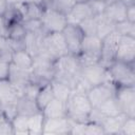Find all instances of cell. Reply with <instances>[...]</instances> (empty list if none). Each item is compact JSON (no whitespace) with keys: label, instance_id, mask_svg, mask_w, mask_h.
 Returning <instances> with one entry per match:
<instances>
[{"label":"cell","instance_id":"cell-1","mask_svg":"<svg viewBox=\"0 0 135 135\" xmlns=\"http://www.w3.org/2000/svg\"><path fill=\"white\" fill-rule=\"evenodd\" d=\"M66 103V117L73 121L88 122L92 104L84 93L73 92Z\"/></svg>","mask_w":135,"mask_h":135},{"label":"cell","instance_id":"cell-2","mask_svg":"<svg viewBox=\"0 0 135 135\" xmlns=\"http://www.w3.org/2000/svg\"><path fill=\"white\" fill-rule=\"evenodd\" d=\"M55 60L39 54L33 58V65H32V73H31V80L40 88L50 83L54 77Z\"/></svg>","mask_w":135,"mask_h":135},{"label":"cell","instance_id":"cell-3","mask_svg":"<svg viewBox=\"0 0 135 135\" xmlns=\"http://www.w3.org/2000/svg\"><path fill=\"white\" fill-rule=\"evenodd\" d=\"M107 71L110 81L113 82L116 88L135 85L134 64H129L115 60L107 68Z\"/></svg>","mask_w":135,"mask_h":135},{"label":"cell","instance_id":"cell-4","mask_svg":"<svg viewBox=\"0 0 135 135\" xmlns=\"http://www.w3.org/2000/svg\"><path fill=\"white\" fill-rule=\"evenodd\" d=\"M53 60L69 54L62 33H46L41 39L40 53ZM38 54V55H39Z\"/></svg>","mask_w":135,"mask_h":135},{"label":"cell","instance_id":"cell-5","mask_svg":"<svg viewBox=\"0 0 135 135\" xmlns=\"http://www.w3.org/2000/svg\"><path fill=\"white\" fill-rule=\"evenodd\" d=\"M120 39V35L113 31L103 37L101 40V51H100V61L99 63L104 68H108L113 61H115L116 51L118 46V42Z\"/></svg>","mask_w":135,"mask_h":135},{"label":"cell","instance_id":"cell-6","mask_svg":"<svg viewBox=\"0 0 135 135\" xmlns=\"http://www.w3.org/2000/svg\"><path fill=\"white\" fill-rule=\"evenodd\" d=\"M115 98L122 113L129 117H135V85L117 86L115 90Z\"/></svg>","mask_w":135,"mask_h":135},{"label":"cell","instance_id":"cell-7","mask_svg":"<svg viewBox=\"0 0 135 135\" xmlns=\"http://www.w3.org/2000/svg\"><path fill=\"white\" fill-rule=\"evenodd\" d=\"M41 21L45 33H61L68 25L66 16L53 8L44 9Z\"/></svg>","mask_w":135,"mask_h":135},{"label":"cell","instance_id":"cell-8","mask_svg":"<svg viewBox=\"0 0 135 135\" xmlns=\"http://www.w3.org/2000/svg\"><path fill=\"white\" fill-rule=\"evenodd\" d=\"M116 86L113 82L107 81L90 88L86 92V96L92 104V108H98L105 100L115 95Z\"/></svg>","mask_w":135,"mask_h":135},{"label":"cell","instance_id":"cell-9","mask_svg":"<svg viewBox=\"0 0 135 135\" xmlns=\"http://www.w3.org/2000/svg\"><path fill=\"white\" fill-rule=\"evenodd\" d=\"M80 78L90 88L100 84V83H103V82H107V81H110L107 68H104L100 63L81 68Z\"/></svg>","mask_w":135,"mask_h":135},{"label":"cell","instance_id":"cell-10","mask_svg":"<svg viewBox=\"0 0 135 135\" xmlns=\"http://www.w3.org/2000/svg\"><path fill=\"white\" fill-rule=\"evenodd\" d=\"M115 60L129 64H134L135 61V37L120 36Z\"/></svg>","mask_w":135,"mask_h":135},{"label":"cell","instance_id":"cell-11","mask_svg":"<svg viewBox=\"0 0 135 135\" xmlns=\"http://www.w3.org/2000/svg\"><path fill=\"white\" fill-rule=\"evenodd\" d=\"M65 41V44L68 46L69 53L77 56L80 53L81 49V41L83 38V34L80 31L78 25L68 24L63 31L61 32Z\"/></svg>","mask_w":135,"mask_h":135},{"label":"cell","instance_id":"cell-12","mask_svg":"<svg viewBox=\"0 0 135 135\" xmlns=\"http://www.w3.org/2000/svg\"><path fill=\"white\" fill-rule=\"evenodd\" d=\"M31 73H32V70L21 69V68L16 66L13 63H11L9 65V72H8L7 79L15 86L16 91L19 94V97L22 96L25 84H27L31 80Z\"/></svg>","mask_w":135,"mask_h":135},{"label":"cell","instance_id":"cell-13","mask_svg":"<svg viewBox=\"0 0 135 135\" xmlns=\"http://www.w3.org/2000/svg\"><path fill=\"white\" fill-rule=\"evenodd\" d=\"M71 123L68 117L64 118H44L43 135H66L70 134Z\"/></svg>","mask_w":135,"mask_h":135},{"label":"cell","instance_id":"cell-14","mask_svg":"<svg viewBox=\"0 0 135 135\" xmlns=\"http://www.w3.org/2000/svg\"><path fill=\"white\" fill-rule=\"evenodd\" d=\"M54 66H55V70L69 73V74L75 75V76L80 78L81 65L78 61L77 56H75L73 54L69 53L66 55H63V56L59 57L58 59L55 60Z\"/></svg>","mask_w":135,"mask_h":135},{"label":"cell","instance_id":"cell-15","mask_svg":"<svg viewBox=\"0 0 135 135\" xmlns=\"http://www.w3.org/2000/svg\"><path fill=\"white\" fill-rule=\"evenodd\" d=\"M93 17L91 7L88 2H76L70 13L66 15L68 24L78 25L82 20Z\"/></svg>","mask_w":135,"mask_h":135},{"label":"cell","instance_id":"cell-16","mask_svg":"<svg viewBox=\"0 0 135 135\" xmlns=\"http://www.w3.org/2000/svg\"><path fill=\"white\" fill-rule=\"evenodd\" d=\"M126 11H127L126 4H123L120 0H114L112 2L107 3L103 14L110 21H112L115 24L126 20Z\"/></svg>","mask_w":135,"mask_h":135},{"label":"cell","instance_id":"cell-17","mask_svg":"<svg viewBox=\"0 0 135 135\" xmlns=\"http://www.w3.org/2000/svg\"><path fill=\"white\" fill-rule=\"evenodd\" d=\"M127 116L124 113H119L114 116H108L101 123L102 129L104 131V134L110 135H120V131L122 128V124L124 120L127 119Z\"/></svg>","mask_w":135,"mask_h":135},{"label":"cell","instance_id":"cell-18","mask_svg":"<svg viewBox=\"0 0 135 135\" xmlns=\"http://www.w3.org/2000/svg\"><path fill=\"white\" fill-rule=\"evenodd\" d=\"M41 113L44 118H64L66 117V103L54 98L44 107Z\"/></svg>","mask_w":135,"mask_h":135},{"label":"cell","instance_id":"cell-19","mask_svg":"<svg viewBox=\"0 0 135 135\" xmlns=\"http://www.w3.org/2000/svg\"><path fill=\"white\" fill-rule=\"evenodd\" d=\"M41 112L36 103V99L28 98L26 96H21L17 100V115L23 116H32Z\"/></svg>","mask_w":135,"mask_h":135},{"label":"cell","instance_id":"cell-20","mask_svg":"<svg viewBox=\"0 0 135 135\" xmlns=\"http://www.w3.org/2000/svg\"><path fill=\"white\" fill-rule=\"evenodd\" d=\"M19 98V94L15 86L8 79H0V101L1 104L8 102H16Z\"/></svg>","mask_w":135,"mask_h":135},{"label":"cell","instance_id":"cell-21","mask_svg":"<svg viewBox=\"0 0 135 135\" xmlns=\"http://www.w3.org/2000/svg\"><path fill=\"white\" fill-rule=\"evenodd\" d=\"M101 42H102L101 38L98 37L97 35H83L80 52L95 54V55L100 56Z\"/></svg>","mask_w":135,"mask_h":135},{"label":"cell","instance_id":"cell-22","mask_svg":"<svg viewBox=\"0 0 135 135\" xmlns=\"http://www.w3.org/2000/svg\"><path fill=\"white\" fill-rule=\"evenodd\" d=\"M42 37H43V35L26 33L24 38H23L24 51H26L33 58L36 57L40 53V46H41Z\"/></svg>","mask_w":135,"mask_h":135},{"label":"cell","instance_id":"cell-23","mask_svg":"<svg viewBox=\"0 0 135 135\" xmlns=\"http://www.w3.org/2000/svg\"><path fill=\"white\" fill-rule=\"evenodd\" d=\"M18 68L21 69H26V70H32L33 65V57L24 50H19V51H14L12 55V62Z\"/></svg>","mask_w":135,"mask_h":135},{"label":"cell","instance_id":"cell-24","mask_svg":"<svg viewBox=\"0 0 135 135\" xmlns=\"http://www.w3.org/2000/svg\"><path fill=\"white\" fill-rule=\"evenodd\" d=\"M54 98L55 97H54V93H53L51 83H47V84L41 86L36 96V103H37L39 110L42 111L44 109V107Z\"/></svg>","mask_w":135,"mask_h":135},{"label":"cell","instance_id":"cell-25","mask_svg":"<svg viewBox=\"0 0 135 135\" xmlns=\"http://www.w3.org/2000/svg\"><path fill=\"white\" fill-rule=\"evenodd\" d=\"M95 17L97 19V36L98 37H100L102 39L108 34L115 31V24L112 21H110L104 16V14H101V15H98Z\"/></svg>","mask_w":135,"mask_h":135},{"label":"cell","instance_id":"cell-26","mask_svg":"<svg viewBox=\"0 0 135 135\" xmlns=\"http://www.w3.org/2000/svg\"><path fill=\"white\" fill-rule=\"evenodd\" d=\"M44 116L41 112L28 117V135H41L43 130Z\"/></svg>","mask_w":135,"mask_h":135},{"label":"cell","instance_id":"cell-27","mask_svg":"<svg viewBox=\"0 0 135 135\" xmlns=\"http://www.w3.org/2000/svg\"><path fill=\"white\" fill-rule=\"evenodd\" d=\"M50 83L52 85L54 97L59 99V100H61V101L66 102L69 97L72 94V90L69 86H66L65 84H63V83H61V82H59L57 80H54V79H52Z\"/></svg>","mask_w":135,"mask_h":135},{"label":"cell","instance_id":"cell-28","mask_svg":"<svg viewBox=\"0 0 135 135\" xmlns=\"http://www.w3.org/2000/svg\"><path fill=\"white\" fill-rule=\"evenodd\" d=\"M98 109L108 117V116H114L117 115L121 112V109L119 107V103L117 101V99L115 98V95L112 96L111 98H109L108 100H105L102 104H100L98 107Z\"/></svg>","mask_w":135,"mask_h":135},{"label":"cell","instance_id":"cell-29","mask_svg":"<svg viewBox=\"0 0 135 135\" xmlns=\"http://www.w3.org/2000/svg\"><path fill=\"white\" fill-rule=\"evenodd\" d=\"M14 134L28 135V117L23 115H16L12 119Z\"/></svg>","mask_w":135,"mask_h":135},{"label":"cell","instance_id":"cell-30","mask_svg":"<svg viewBox=\"0 0 135 135\" xmlns=\"http://www.w3.org/2000/svg\"><path fill=\"white\" fill-rule=\"evenodd\" d=\"M23 27L26 33L30 34H38V35H44L46 34L43 30L42 21L41 19H27L22 21Z\"/></svg>","mask_w":135,"mask_h":135},{"label":"cell","instance_id":"cell-31","mask_svg":"<svg viewBox=\"0 0 135 135\" xmlns=\"http://www.w3.org/2000/svg\"><path fill=\"white\" fill-rule=\"evenodd\" d=\"M78 26L83 35H97V19L95 16L82 20Z\"/></svg>","mask_w":135,"mask_h":135},{"label":"cell","instance_id":"cell-32","mask_svg":"<svg viewBox=\"0 0 135 135\" xmlns=\"http://www.w3.org/2000/svg\"><path fill=\"white\" fill-rule=\"evenodd\" d=\"M26 32L23 27L22 21L19 22H13L9 23V28H8V38L9 40H23Z\"/></svg>","mask_w":135,"mask_h":135},{"label":"cell","instance_id":"cell-33","mask_svg":"<svg viewBox=\"0 0 135 135\" xmlns=\"http://www.w3.org/2000/svg\"><path fill=\"white\" fill-rule=\"evenodd\" d=\"M75 0H53L50 8H53L66 16L72 9V7L75 5Z\"/></svg>","mask_w":135,"mask_h":135},{"label":"cell","instance_id":"cell-34","mask_svg":"<svg viewBox=\"0 0 135 135\" xmlns=\"http://www.w3.org/2000/svg\"><path fill=\"white\" fill-rule=\"evenodd\" d=\"M115 31L120 36H132L135 37V23L128 20L115 23Z\"/></svg>","mask_w":135,"mask_h":135},{"label":"cell","instance_id":"cell-35","mask_svg":"<svg viewBox=\"0 0 135 135\" xmlns=\"http://www.w3.org/2000/svg\"><path fill=\"white\" fill-rule=\"evenodd\" d=\"M77 58H78V61L81 68L94 65V64L99 63L100 61V56L95 55V54H90V53H83V52H80L77 55Z\"/></svg>","mask_w":135,"mask_h":135},{"label":"cell","instance_id":"cell-36","mask_svg":"<svg viewBox=\"0 0 135 135\" xmlns=\"http://www.w3.org/2000/svg\"><path fill=\"white\" fill-rule=\"evenodd\" d=\"M1 111L3 112L6 119L12 120L17 115V101L16 102H8L1 104Z\"/></svg>","mask_w":135,"mask_h":135},{"label":"cell","instance_id":"cell-37","mask_svg":"<svg viewBox=\"0 0 135 135\" xmlns=\"http://www.w3.org/2000/svg\"><path fill=\"white\" fill-rule=\"evenodd\" d=\"M88 3L91 7L93 16H98V15H101L104 13L107 2L101 1V0H89Z\"/></svg>","mask_w":135,"mask_h":135},{"label":"cell","instance_id":"cell-38","mask_svg":"<svg viewBox=\"0 0 135 135\" xmlns=\"http://www.w3.org/2000/svg\"><path fill=\"white\" fill-rule=\"evenodd\" d=\"M120 135H135V117H127L122 124Z\"/></svg>","mask_w":135,"mask_h":135},{"label":"cell","instance_id":"cell-39","mask_svg":"<svg viewBox=\"0 0 135 135\" xmlns=\"http://www.w3.org/2000/svg\"><path fill=\"white\" fill-rule=\"evenodd\" d=\"M104 131L101 124L88 121L84 130V135H103Z\"/></svg>","mask_w":135,"mask_h":135},{"label":"cell","instance_id":"cell-40","mask_svg":"<svg viewBox=\"0 0 135 135\" xmlns=\"http://www.w3.org/2000/svg\"><path fill=\"white\" fill-rule=\"evenodd\" d=\"M40 90V86L33 83V82H28L27 84H25L24 89H23V93H22V96H26L28 98H32V99H36V96L38 94ZM21 97V96H20Z\"/></svg>","mask_w":135,"mask_h":135},{"label":"cell","instance_id":"cell-41","mask_svg":"<svg viewBox=\"0 0 135 135\" xmlns=\"http://www.w3.org/2000/svg\"><path fill=\"white\" fill-rule=\"evenodd\" d=\"M105 117L107 116L98 108H92V110H91V112L89 114V121L101 124L103 122V120L105 119Z\"/></svg>","mask_w":135,"mask_h":135},{"label":"cell","instance_id":"cell-42","mask_svg":"<svg viewBox=\"0 0 135 135\" xmlns=\"http://www.w3.org/2000/svg\"><path fill=\"white\" fill-rule=\"evenodd\" d=\"M71 123V129H70V134L73 135H84V130L86 122H78V121H73L70 119Z\"/></svg>","mask_w":135,"mask_h":135},{"label":"cell","instance_id":"cell-43","mask_svg":"<svg viewBox=\"0 0 135 135\" xmlns=\"http://www.w3.org/2000/svg\"><path fill=\"white\" fill-rule=\"evenodd\" d=\"M0 135H14L12 120L5 119L0 123Z\"/></svg>","mask_w":135,"mask_h":135},{"label":"cell","instance_id":"cell-44","mask_svg":"<svg viewBox=\"0 0 135 135\" xmlns=\"http://www.w3.org/2000/svg\"><path fill=\"white\" fill-rule=\"evenodd\" d=\"M8 28H9V23L6 20L4 16H0V36L4 38H8Z\"/></svg>","mask_w":135,"mask_h":135},{"label":"cell","instance_id":"cell-45","mask_svg":"<svg viewBox=\"0 0 135 135\" xmlns=\"http://www.w3.org/2000/svg\"><path fill=\"white\" fill-rule=\"evenodd\" d=\"M11 62L0 60V79H7Z\"/></svg>","mask_w":135,"mask_h":135},{"label":"cell","instance_id":"cell-46","mask_svg":"<svg viewBox=\"0 0 135 135\" xmlns=\"http://www.w3.org/2000/svg\"><path fill=\"white\" fill-rule=\"evenodd\" d=\"M126 20L135 23V4L128 5L126 11Z\"/></svg>","mask_w":135,"mask_h":135},{"label":"cell","instance_id":"cell-47","mask_svg":"<svg viewBox=\"0 0 135 135\" xmlns=\"http://www.w3.org/2000/svg\"><path fill=\"white\" fill-rule=\"evenodd\" d=\"M52 1L53 0H35V2L40 5L43 9H46V8H50L51 7V4H52Z\"/></svg>","mask_w":135,"mask_h":135},{"label":"cell","instance_id":"cell-48","mask_svg":"<svg viewBox=\"0 0 135 135\" xmlns=\"http://www.w3.org/2000/svg\"><path fill=\"white\" fill-rule=\"evenodd\" d=\"M8 3L6 0H0V16H4L6 9H7Z\"/></svg>","mask_w":135,"mask_h":135},{"label":"cell","instance_id":"cell-49","mask_svg":"<svg viewBox=\"0 0 135 135\" xmlns=\"http://www.w3.org/2000/svg\"><path fill=\"white\" fill-rule=\"evenodd\" d=\"M6 44H7V39L4 38V37H1V36H0V50L3 49Z\"/></svg>","mask_w":135,"mask_h":135},{"label":"cell","instance_id":"cell-50","mask_svg":"<svg viewBox=\"0 0 135 135\" xmlns=\"http://www.w3.org/2000/svg\"><path fill=\"white\" fill-rule=\"evenodd\" d=\"M123 4H126L127 6L128 5H133V4H135V0H120Z\"/></svg>","mask_w":135,"mask_h":135},{"label":"cell","instance_id":"cell-51","mask_svg":"<svg viewBox=\"0 0 135 135\" xmlns=\"http://www.w3.org/2000/svg\"><path fill=\"white\" fill-rule=\"evenodd\" d=\"M6 119V117L4 116V114H3V112L1 111V109H0V123L3 121V120H5Z\"/></svg>","mask_w":135,"mask_h":135},{"label":"cell","instance_id":"cell-52","mask_svg":"<svg viewBox=\"0 0 135 135\" xmlns=\"http://www.w3.org/2000/svg\"><path fill=\"white\" fill-rule=\"evenodd\" d=\"M21 2H23V3H31V2H35V0H21Z\"/></svg>","mask_w":135,"mask_h":135},{"label":"cell","instance_id":"cell-53","mask_svg":"<svg viewBox=\"0 0 135 135\" xmlns=\"http://www.w3.org/2000/svg\"><path fill=\"white\" fill-rule=\"evenodd\" d=\"M76 2H88L89 0H75Z\"/></svg>","mask_w":135,"mask_h":135},{"label":"cell","instance_id":"cell-54","mask_svg":"<svg viewBox=\"0 0 135 135\" xmlns=\"http://www.w3.org/2000/svg\"><path fill=\"white\" fill-rule=\"evenodd\" d=\"M101 1H104V2L109 3V2H112V1H114V0H101Z\"/></svg>","mask_w":135,"mask_h":135},{"label":"cell","instance_id":"cell-55","mask_svg":"<svg viewBox=\"0 0 135 135\" xmlns=\"http://www.w3.org/2000/svg\"><path fill=\"white\" fill-rule=\"evenodd\" d=\"M0 108H1V101H0Z\"/></svg>","mask_w":135,"mask_h":135}]
</instances>
